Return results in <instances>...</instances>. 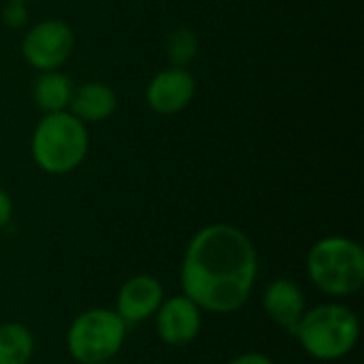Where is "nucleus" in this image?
I'll return each instance as SVG.
<instances>
[{
    "instance_id": "f257e3e1",
    "label": "nucleus",
    "mask_w": 364,
    "mask_h": 364,
    "mask_svg": "<svg viewBox=\"0 0 364 364\" xmlns=\"http://www.w3.org/2000/svg\"><path fill=\"white\" fill-rule=\"evenodd\" d=\"M258 279V252L232 224H209L188 241L179 282L181 294L203 311L228 316L245 307Z\"/></svg>"
},
{
    "instance_id": "f03ea898",
    "label": "nucleus",
    "mask_w": 364,
    "mask_h": 364,
    "mask_svg": "<svg viewBox=\"0 0 364 364\" xmlns=\"http://www.w3.org/2000/svg\"><path fill=\"white\" fill-rule=\"evenodd\" d=\"M292 337L307 356L320 363H335L354 352L360 339V320L354 309L331 301L305 309Z\"/></svg>"
},
{
    "instance_id": "7ed1b4c3",
    "label": "nucleus",
    "mask_w": 364,
    "mask_h": 364,
    "mask_svg": "<svg viewBox=\"0 0 364 364\" xmlns=\"http://www.w3.org/2000/svg\"><path fill=\"white\" fill-rule=\"evenodd\" d=\"M90 151L87 126L70 111L45 113L34 126L30 156L47 175H68L77 171Z\"/></svg>"
},
{
    "instance_id": "20e7f679",
    "label": "nucleus",
    "mask_w": 364,
    "mask_h": 364,
    "mask_svg": "<svg viewBox=\"0 0 364 364\" xmlns=\"http://www.w3.org/2000/svg\"><path fill=\"white\" fill-rule=\"evenodd\" d=\"M305 271L320 292L333 299L352 296L364 286L363 245L341 235L322 237L309 247Z\"/></svg>"
},
{
    "instance_id": "39448f33",
    "label": "nucleus",
    "mask_w": 364,
    "mask_h": 364,
    "mask_svg": "<svg viewBox=\"0 0 364 364\" xmlns=\"http://www.w3.org/2000/svg\"><path fill=\"white\" fill-rule=\"evenodd\" d=\"M128 324L115 309L92 307L81 311L66 331L68 356L79 364L113 360L126 343Z\"/></svg>"
},
{
    "instance_id": "423d86ee",
    "label": "nucleus",
    "mask_w": 364,
    "mask_h": 364,
    "mask_svg": "<svg viewBox=\"0 0 364 364\" xmlns=\"http://www.w3.org/2000/svg\"><path fill=\"white\" fill-rule=\"evenodd\" d=\"M75 51V30L64 19H43L21 38V58L38 73L58 70Z\"/></svg>"
},
{
    "instance_id": "0eeeda50",
    "label": "nucleus",
    "mask_w": 364,
    "mask_h": 364,
    "mask_svg": "<svg viewBox=\"0 0 364 364\" xmlns=\"http://www.w3.org/2000/svg\"><path fill=\"white\" fill-rule=\"evenodd\" d=\"M196 79L188 68H164L156 73L145 87V102L158 115H177L192 105Z\"/></svg>"
},
{
    "instance_id": "6e6552de",
    "label": "nucleus",
    "mask_w": 364,
    "mask_h": 364,
    "mask_svg": "<svg viewBox=\"0 0 364 364\" xmlns=\"http://www.w3.org/2000/svg\"><path fill=\"white\" fill-rule=\"evenodd\" d=\"M154 320L162 343L183 348L198 337L203 326V309L186 294H175L162 301Z\"/></svg>"
},
{
    "instance_id": "1a4fd4ad",
    "label": "nucleus",
    "mask_w": 364,
    "mask_h": 364,
    "mask_svg": "<svg viewBox=\"0 0 364 364\" xmlns=\"http://www.w3.org/2000/svg\"><path fill=\"white\" fill-rule=\"evenodd\" d=\"M164 299V286L160 279L147 273H139L122 284L115 299V314L126 324H139L154 318Z\"/></svg>"
},
{
    "instance_id": "9d476101",
    "label": "nucleus",
    "mask_w": 364,
    "mask_h": 364,
    "mask_svg": "<svg viewBox=\"0 0 364 364\" xmlns=\"http://www.w3.org/2000/svg\"><path fill=\"white\" fill-rule=\"evenodd\" d=\"M262 309L273 324H277L279 328L292 335L307 309V301L296 282L288 277H279L264 288Z\"/></svg>"
},
{
    "instance_id": "9b49d317",
    "label": "nucleus",
    "mask_w": 364,
    "mask_h": 364,
    "mask_svg": "<svg viewBox=\"0 0 364 364\" xmlns=\"http://www.w3.org/2000/svg\"><path fill=\"white\" fill-rule=\"evenodd\" d=\"M117 109V94L115 90L105 81H87L81 83L70 98L68 111L87 124H100L109 119Z\"/></svg>"
},
{
    "instance_id": "f8f14e48",
    "label": "nucleus",
    "mask_w": 364,
    "mask_h": 364,
    "mask_svg": "<svg viewBox=\"0 0 364 364\" xmlns=\"http://www.w3.org/2000/svg\"><path fill=\"white\" fill-rule=\"evenodd\" d=\"M75 85L68 75L58 70H43L32 83V100L45 113L68 111Z\"/></svg>"
},
{
    "instance_id": "ddd939ff",
    "label": "nucleus",
    "mask_w": 364,
    "mask_h": 364,
    "mask_svg": "<svg viewBox=\"0 0 364 364\" xmlns=\"http://www.w3.org/2000/svg\"><path fill=\"white\" fill-rule=\"evenodd\" d=\"M34 354V335L19 322L0 324V364H28Z\"/></svg>"
},
{
    "instance_id": "4468645a",
    "label": "nucleus",
    "mask_w": 364,
    "mask_h": 364,
    "mask_svg": "<svg viewBox=\"0 0 364 364\" xmlns=\"http://www.w3.org/2000/svg\"><path fill=\"white\" fill-rule=\"evenodd\" d=\"M166 55L171 66L188 68L198 55V36L190 28H177L166 41Z\"/></svg>"
},
{
    "instance_id": "2eb2a0df",
    "label": "nucleus",
    "mask_w": 364,
    "mask_h": 364,
    "mask_svg": "<svg viewBox=\"0 0 364 364\" xmlns=\"http://www.w3.org/2000/svg\"><path fill=\"white\" fill-rule=\"evenodd\" d=\"M2 23L13 28V30H19L28 23V9L23 2H9L4 4L2 9Z\"/></svg>"
},
{
    "instance_id": "dca6fc26",
    "label": "nucleus",
    "mask_w": 364,
    "mask_h": 364,
    "mask_svg": "<svg viewBox=\"0 0 364 364\" xmlns=\"http://www.w3.org/2000/svg\"><path fill=\"white\" fill-rule=\"evenodd\" d=\"M13 220V200L6 190L0 188V230H4Z\"/></svg>"
},
{
    "instance_id": "f3484780",
    "label": "nucleus",
    "mask_w": 364,
    "mask_h": 364,
    "mask_svg": "<svg viewBox=\"0 0 364 364\" xmlns=\"http://www.w3.org/2000/svg\"><path fill=\"white\" fill-rule=\"evenodd\" d=\"M228 364H275L267 354L262 352H245V354H239L235 356Z\"/></svg>"
},
{
    "instance_id": "a211bd4d",
    "label": "nucleus",
    "mask_w": 364,
    "mask_h": 364,
    "mask_svg": "<svg viewBox=\"0 0 364 364\" xmlns=\"http://www.w3.org/2000/svg\"><path fill=\"white\" fill-rule=\"evenodd\" d=\"M98 364H117L115 360H107V363H98Z\"/></svg>"
},
{
    "instance_id": "6ab92c4d",
    "label": "nucleus",
    "mask_w": 364,
    "mask_h": 364,
    "mask_svg": "<svg viewBox=\"0 0 364 364\" xmlns=\"http://www.w3.org/2000/svg\"><path fill=\"white\" fill-rule=\"evenodd\" d=\"M9 2H23V4H26L28 0H9Z\"/></svg>"
}]
</instances>
